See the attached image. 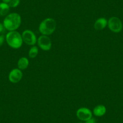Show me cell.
Wrapping results in <instances>:
<instances>
[{
    "mask_svg": "<svg viewBox=\"0 0 123 123\" xmlns=\"http://www.w3.org/2000/svg\"><path fill=\"white\" fill-rule=\"evenodd\" d=\"M22 41L28 45L33 46L37 42V38L33 31L30 30H25L22 33Z\"/></svg>",
    "mask_w": 123,
    "mask_h": 123,
    "instance_id": "obj_5",
    "label": "cell"
},
{
    "mask_svg": "<svg viewBox=\"0 0 123 123\" xmlns=\"http://www.w3.org/2000/svg\"><path fill=\"white\" fill-rule=\"evenodd\" d=\"M29 65V60L25 57H22L18 62V67L20 70H24L28 68Z\"/></svg>",
    "mask_w": 123,
    "mask_h": 123,
    "instance_id": "obj_11",
    "label": "cell"
},
{
    "mask_svg": "<svg viewBox=\"0 0 123 123\" xmlns=\"http://www.w3.org/2000/svg\"><path fill=\"white\" fill-rule=\"evenodd\" d=\"M10 8L9 4L3 3V2L0 3V15L4 16L9 15L8 13L10 11Z\"/></svg>",
    "mask_w": 123,
    "mask_h": 123,
    "instance_id": "obj_12",
    "label": "cell"
},
{
    "mask_svg": "<svg viewBox=\"0 0 123 123\" xmlns=\"http://www.w3.org/2000/svg\"><path fill=\"white\" fill-rule=\"evenodd\" d=\"M4 25H3V24L0 23V33H1L2 31H3V30H4Z\"/></svg>",
    "mask_w": 123,
    "mask_h": 123,
    "instance_id": "obj_17",
    "label": "cell"
},
{
    "mask_svg": "<svg viewBox=\"0 0 123 123\" xmlns=\"http://www.w3.org/2000/svg\"><path fill=\"white\" fill-rule=\"evenodd\" d=\"M5 40V36L4 35H0V47L3 44Z\"/></svg>",
    "mask_w": 123,
    "mask_h": 123,
    "instance_id": "obj_15",
    "label": "cell"
},
{
    "mask_svg": "<svg viewBox=\"0 0 123 123\" xmlns=\"http://www.w3.org/2000/svg\"><path fill=\"white\" fill-rule=\"evenodd\" d=\"M6 40L7 44L13 49H19L22 46V35L16 31H9L6 36Z\"/></svg>",
    "mask_w": 123,
    "mask_h": 123,
    "instance_id": "obj_3",
    "label": "cell"
},
{
    "mask_svg": "<svg viewBox=\"0 0 123 123\" xmlns=\"http://www.w3.org/2000/svg\"><path fill=\"white\" fill-rule=\"evenodd\" d=\"M0 16H1V15H0Z\"/></svg>",
    "mask_w": 123,
    "mask_h": 123,
    "instance_id": "obj_20",
    "label": "cell"
},
{
    "mask_svg": "<svg viewBox=\"0 0 123 123\" xmlns=\"http://www.w3.org/2000/svg\"><path fill=\"white\" fill-rule=\"evenodd\" d=\"M57 27L56 21L53 18L45 19L40 23L39 30L42 35L49 36L54 32Z\"/></svg>",
    "mask_w": 123,
    "mask_h": 123,
    "instance_id": "obj_2",
    "label": "cell"
},
{
    "mask_svg": "<svg viewBox=\"0 0 123 123\" xmlns=\"http://www.w3.org/2000/svg\"><path fill=\"white\" fill-rule=\"evenodd\" d=\"M85 123H96V121H95V119L94 118H92L89 119V120L85 121Z\"/></svg>",
    "mask_w": 123,
    "mask_h": 123,
    "instance_id": "obj_16",
    "label": "cell"
},
{
    "mask_svg": "<svg viewBox=\"0 0 123 123\" xmlns=\"http://www.w3.org/2000/svg\"><path fill=\"white\" fill-rule=\"evenodd\" d=\"M0 1H1V0H0Z\"/></svg>",
    "mask_w": 123,
    "mask_h": 123,
    "instance_id": "obj_21",
    "label": "cell"
},
{
    "mask_svg": "<svg viewBox=\"0 0 123 123\" xmlns=\"http://www.w3.org/2000/svg\"><path fill=\"white\" fill-rule=\"evenodd\" d=\"M107 25V20L105 18H100L95 22L94 27L96 30H102Z\"/></svg>",
    "mask_w": 123,
    "mask_h": 123,
    "instance_id": "obj_9",
    "label": "cell"
},
{
    "mask_svg": "<svg viewBox=\"0 0 123 123\" xmlns=\"http://www.w3.org/2000/svg\"><path fill=\"white\" fill-rule=\"evenodd\" d=\"M21 24V16L17 13H12L6 16L3 21L4 28L9 31H16Z\"/></svg>",
    "mask_w": 123,
    "mask_h": 123,
    "instance_id": "obj_1",
    "label": "cell"
},
{
    "mask_svg": "<svg viewBox=\"0 0 123 123\" xmlns=\"http://www.w3.org/2000/svg\"><path fill=\"white\" fill-rule=\"evenodd\" d=\"M109 28L113 33H119L123 29V23L118 17L113 16L107 21Z\"/></svg>",
    "mask_w": 123,
    "mask_h": 123,
    "instance_id": "obj_4",
    "label": "cell"
},
{
    "mask_svg": "<svg viewBox=\"0 0 123 123\" xmlns=\"http://www.w3.org/2000/svg\"><path fill=\"white\" fill-rule=\"evenodd\" d=\"M106 113V107L104 105H100L94 107L93 113L96 117H102Z\"/></svg>",
    "mask_w": 123,
    "mask_h": 123,
    "instance_id": "obj_10",
    "label": "cell"
},
{
    "mask_svg": "<svg viewBox=\"0 0 123 123\" xmlns=\"http://www.w3.org/2000/svg\"><path fill=\"white\" fill-rule=\"evenodd\" d=\"M20 4V0H11L10 3H9V5L10 7L15 8L18 6Z\"/></svg>",
    "mask_w": 123,
    "mask_h": 123,
    "instance_id": "obj_14",
    "label": "cell"
},
{
    "mask_svg": "<svg viewBox=\"0 0 123 123\" xmlns=\"http://www.w3.org/2000/svg\"><path fill=\"white\" fill-rule=\"evenodd\" d=\"M76 115L80 120L86 121L92 118V113L91 110L86 107H81L77 111Z\"/></svg>",
    "mask_w": 123,
    "mask_h": 123,
    "instance_id": "obj_7",
    "label": "cell"
},
{
    "mask_svg": "<svg viewBox=\"0 0 123 123\" xmlns=\"http://www.w3.org/2000/svg\"><path fill=\"white\" fill-rule=\"evenodd\" d=\"M39 53V49L36 46H32L30 49L29 52H28V55L31 59H34L37 55Z\"/></svg>",
    "mask_w": 123,
    "mask_h": 123,
    "instance_id": "obj_13",
    "label": "cell"
},
{
    "mask_svg": "<svg viewBox=\"0 0 123 123\" xmlns=\"http://www.w3.org/2000/svg\"><path fill=\"white\" fill-rule=\"evenodd\" d=\"M39 47L43 51H49L51 48L52 42L51 39L46 35H41L37 39Z\"/></svg>",
    "mask_w": 123,
    "mask_h": 123,
    "instance_id": "obj_6",
    "label": "cell"
},
{
    "mask_svg": "<svg viewBox=\"0 0 123 123\" xmlns=\"http://www.w3.org/2000/svg\"></svg>",
    "mask_w": 123,
    "mask_h": 123,
    "instance_id": "obj_19",
    "label": "cell"
},
{
    "mask_svg": "<svg viewBox=\"0 0 123 123\" xmlns=\"http://www.w3.org/2000/svg\"><path fill=\"white\" fill-rule=\"evenodd\" d=\"M2 1H3V3H7V4H9V3L10 2V1H11V0H2Z\"/></svg>",
    "mask_w": 123,
    "mask_h": 123,
    "instance_id": "obj_18",
    "label": "cell"
},
{
    "mask_svg": "<svg viewBox=\"0 0 123 123\" xmlns=\"http://www.w3.org/2000/svg\"><path fill=\"white\" fill-rule=\"evenodd\" d=\"M23 74L21 70L18 68H15L10 72L9 74V81L13 83H17L22 79Z\"/></svg>",
    "mask_w": 123,
    "mask_h": 123,
    "instance_id": "obj_8",
    "label": "cell"
}]
</instances>
